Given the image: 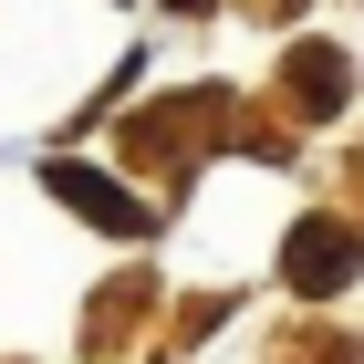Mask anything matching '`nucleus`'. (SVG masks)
<instances>
[{
    "label": "nucleus",
    "mask_w": 364,
    "mask_h": 364,
    "mask_svg": "<svg viewBox=\"0 0 364 364\" xmlns=\"http://www.w3.org/2000/svg\"><path fill=\"white\" fill-rule=\"evenodd\" d=\"M302 63V73H291V84H302V105L323 114V105H343V94H354V73H343V53H291Z\"/></svg>",
    "instance_id": "nucleus-3"
},
{
    "label": "nucleus",
    "mask_w": 364,
    "mask_h": 364,
    "mask_svg": "<svg viewBox=\"0 0 364 364\" xmlns=\"http://www.w3.org/2000/svg\"><path fill=\"white\" fill-rule=\"evenodd\" d=\"M42 188H53L63 208H84L94 229H114V240H146V208L114 188V177H94V167H73V156H53V167H42Z\"/></svg>",
    "instance_id": "nucleus-2"
},
{
    "label": "nucleus",
    "mask_w": 364,
    "mask_h": 364,
    "mask_svg": "<svg viewBox=\"0 0 364 364\" xmlns=\"http://www.w3.org/2000/svg\"><path fill=\"white\" fill-rule=\"evenodd\" d=\"M354 260H364V250H354V229H343V219H302V229H291V250H281V281L323 302V291L354 281Z\"/></svg>",
    "instance_id": "nucleus-1"
}]
</instances>
